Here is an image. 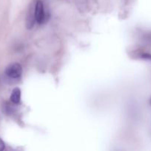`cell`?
Listing matches in <instances>:
<instances>
[{
    "label": "cell",
    "mask_w": 151,
    "mask_h": 151,
    "mask_svg": "<svg viewBox=\"0 0 151 151\" xmlns=\"http://www.w3.org/2000/svg\"><path fill=\"white\" fill-rule=\"evenodd\" d=\"M45 13L42 1L38 0L35 5V19L38 24H43L45 22Z\"/></svg>",
    "instance_id": "cell-2"
},
{
    "label": "cell",
    "mask_w": 151,
    "mask_h": 151,
    "mask_svg": "<svg viewBox=\"0 0 151 151\" xmlns=\"http://www.w3.org/2000/svg\"><path fill=\"white\" fill-rule=\"evenodd\" d=\"M4 147H5V145H4V142L0 139V151L4 150Z\"/></svg>",
    "instance_id": "cell-4"
},
{
    "label": "cell",
    "mask_w": 151,
    "mask_h": 151,
    "mask_svg": "<svg viewBox=\"0 0 151 151\" xmlns=\"http://www.w3.org/2000/svg\"><path fill=\"white\" fill-rule=\"evenodd\" d=\"M150 105H151V99H150Z\"/></svg>",
    "instance_id": "cell-5"
},
{
    "label": "cell",
    "mask_w": 151,
    "mask_h": 151,
    "mask_svg": "<svg viewBox=\"0 0 151 151\" xmlns=\"http://www.w3.org/2000/svg\"><path fill=\"white\" fill-rule=\"evenodd\" d=\"M22 72V68L19 63H15L10 64L6 68L5 74L10 78H18L21 76Z\"/></svg>",
    "instance_id": "cell-1"
},
{
    "label": "cell",
    "mask_w": 151,
    "mask_h": 151,
    "mask_svg": "<svg viewBox=\"0 0 151 151\" xmlns=\"http://www.w3.org/2000/svg\"><path fill=\"white\" fill-rule=\"evenodd\" d=\"M21 100V90L19 88H15L12 91L10 95V100L14 104H18Z\"/></svg>",
    "instance_id": "cell-3"
}]
</instances>
